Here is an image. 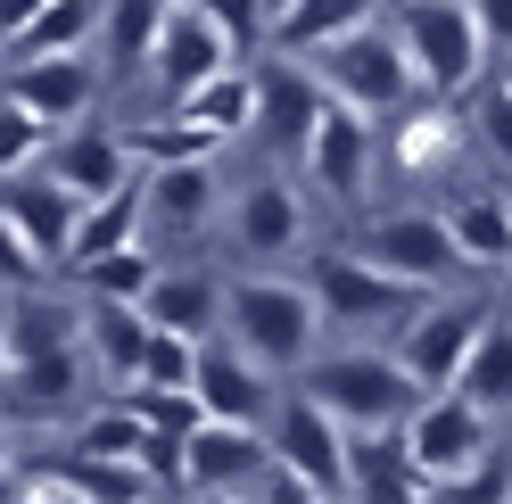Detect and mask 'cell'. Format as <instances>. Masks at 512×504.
<instances>
[{"mask_svg":"<svg viewBox=\"0 0 512 504\" xmlns=\"http://www.w3.org/2000/svg\"><path fill=\"white\" fill-rule=\"evenodd\" d=\"M223 331H232L265 372H306L314 339H323L314 281H290V273H240V281H223Z\"/></svg>","mask_w":512,"mask_h":504,"instance_id":"obj_1","label":"cell"},{"mask_svg":"<svg viewBox=\"0 0 512 504\" xmlns=\"http://www.w3.org/2000/svg\"><path fill=\"white\" fill-rule=\"evenodd\" d=\"M389 34L405 42L413 75H422L430 100H463V91H479V75H488V34H479L471 0H389Z\"/></svg>","mask_w":512,"mask_h":504,"instance_id":"obj_2","label":"cell"},{"mask_svg":"<svg viewBox=\"0 0 512 504\" xmlns=\"http://www.w3.org/2000/svg\"><path fill=\"white\" fill-rule=\"evenodd\" d=\"M331 405L347 430H397L413 405H422V381L397 364V348H339V356H306V381Z\"/></svg>","mask_w":512,"mask_h":504,"instance_id":"obj_3","label":"cell"},{"mask_svg":"<svg viewBox=\"0 0 512 504\" xmlns=\"http://www.w3.org/2000/svg\"><path fill=\"white\" fill-rule=\"evenodd\" d=\"M306 67L331 83V100L364 108V116H397V108H413V91H422V75H413L405 42L389 34V17H372V25H356V34L323 42Z\"/></svg>","mask_w":512,"mask_h":504,"instance_id":"obj_4","label":"cell"},{"mask_svg":"<svg viewBox=\"0 0 512 504\" xmlns=\"http://www.w3.org/2000/svg\"><path fill=\"white\" fill-rule=\"evenodd\" d=\"M438 290H413V281L380 273L364 248H323L314 257V306L323 323H347V331H405Z\"/></svg>","mask_w":512,"mask_h":504,"instance_id":"obj_5","label":"cell"},{"mask_svg":"<svg viewBox=\"0 0 512 504\" xmlns=\"http://www.w3.org/2000/svg\"><path fill=\"white\" fill-rule=\"evenodd\" d=\"M405 447H413V463L430 471V496L446 480H463V471H479L488 455H504L496 447V414L471 405L463 389H422V405L405 414Z\"/></svg>","mask_w":512,"mask_h":504,"instance_id":"obj_6","label":"cell"},{"mask_svg":"<svg viewBox=\"0 0 512 504\" xmlns=\"http://www.w3.org/2000/svg\"><path fill=\"white\" fill-rule=\"evenodd\" d=\"M347 248H364L380 273L413 281V290H446V281L471 273L463 248H455V224H446L438 207H389V215H372V224L347 240Z\"/></svg>","mask_w":512,"mask_h":504,"instance_id":"obj_7","label":"cell"},{"mask_svg":"<svg viewBox=\"0 0 512 504\" xmlns=\"http://www.w3.org/2000/svg\"><path fill=\"white\" fill-rule=\"evenodd\" d=\"M91 356L83 348H58V356H25L0 372V422L17 438H42V430H67L83 405H91Z\"/></svg>","mask_w":512,"mask_h":504,"instance_id":"obj_8","label":"cell"},{"mask_svg":"<svg viewBox=\"0 0 512 504\" xmlns=\"http://www.w3.org/2000/svg\"><path fill=\"white\" fill-rule=\"evenodd\" d=\"M323 108H331V83L306 67V58H290V50H273V58H256V124L248 133L265 141L273 157H306V141H314V124H323Z\"/></svg>","mask_w":512,"mask_h":504,"instance_id":"obj_9","label":"cell"},{"mask_svg":"<svg viewBox=\"0 0 512 504\" xmlns=\"http://www.w3.org/2000/svg\"><path fill=\"white\" fill-rule=\"evenodd\" d=\"M265 438H273V455L290 463L314 496H347V422L314 389H281Z\"/></svg>","mask_w":512,"mask_h":504,"instance_id":"obj_10","label":"cell"},{"mask_svg":"<svg viewBox=\"0 0 512 504\" xmlns=\"http://www.w3.org/2000/svg\"><path fill=\"white\" fill-rule=\"evenodd\" d=\"M0 91L25 100L42 124H83L108 91V58L100 50H42V58H0Z\"/></svg>","mask_w":512,"mask_h":504,"instance_id":"obj_11","label":"cell"},{"mask_svg":"<svg viewBox=\"0 0 512 504\" xmlns=\"http://www.w3.org/2000/svg\"><path fill=\"white\" fill-rule=\"evenodd\" d=\"M488 298H430L413 323L397 331V364L413 372L422 389H455V372H463V356H471V339L488 331Z\"/></svg>","mask_w":512,"mask_h":504,"instance_id":"obj_12","label":"cell"},{"mask_svg":"<svg viewBox=\"0 0 512 504\" xmlns=\"http://www.w3.org/2000/svg\"><path fill=\"white\" fill-rule=\"evenodd\" d=\"M281 372H265L232 331H215V339H199V372H190V389H199V405L215 422H248V430H265L273 422V405H281Z\"/></svg>","mask_w":512,"mask_h":504,"instance_id":"obj_13","label":"cell"},{"mask_svg":"<svg viewBox=\"0 0 512 504\" xmlns=\"http://www.w3.org/2000/svg\"><path fill=\"white\" fill-rule=\"evenodd\" d=\"M372 157H380L372 116H364V108H347V100H331L298 166H306V182H314L331 207H356V199H364V182H372Z\"/></svg>","mask_w":512,"mask_h":504,"instance_id":"obj_14","label":"cell"},{"mask_svg":"<svg viewBox=\"0 0 512 504\" xmlns=\"http://www.w3.org/2000/svg\"><path fill=\"white\" fill-rule=\"evenodd\" d=\"M273 438L248 422H199L182 438V496H256V471H265Z\"/></svg>","mask_w":512,"mask_h":504,"instance_id":"obj_15","label":"cell"},{"mask_svg":"<svg viewBox=\"0 0 512 504\" xmlns=\"http://www.w3.org/2000/svg\"><path fill=\"white\" fill-rule=\"evenodd\" d=\"M0 215L25 232V248H34L50 273H67V248H75V224H83V199H75L50 166H25V174L0 182Z\"/></svg>","mask_w":512,"mask_h":504,"instance_id":"obj_16","label":"cell"},{"mask_svg":"<svg viewBox=\"0 0 512 504\" xmlns=\"http://www.w3.org/2000/svg\"><path fill=\"white\" fill-rule=\"evenodd\" d=\"M223 207V174L215 157H182V166H141V215H149V240H190L207 232Z\"/></svg>","mask_w":512,"mask_h":504,"instance_id":"obj_17","label":"cell"},{"mask_svg":"<svg viewBox=\"0 0 512 504\" xmlns=\"http://www.w3.org/2000/svg\"><path fill=\"white\" fill-rule=\"evenodd\" d=\"M215 67H232V42L215 34V17L199 9V0H174L166 9V34H157L149 50V83H157V100H182V91H199Z\"/></svg>","mask_w":512,"mask_h":504,"instance_id":"obj_18","label":"cell"},{"mask_svg":"<svg viewBox=\"0 0 512 504\" xmlns=\"http://www.w3.org/2000/svg\"><path fill=\"white\" fill-rule=\"evenodd\" d=\"M42 166L67 182L75 199H108V191H124V182H141V157L124 149V133H108V124H58L50 133V149H42Z\"/></svg>","mask_w":512,"mask_h":504,"instance_id":"obj_19","label":"cell"},{"mask_svg":"<svg viewBox=\"0 0 512 504\" xmlns=\"http://www.w3.org/2000/svg\"><path fill=\"white\" fill-rule=\"evenodd\" d=\"M149 306L141 298H83V356L108 389L141 381V356H149Z\"/></svg>","mask_w":512,"mask_h":504,"instance_id":"obj_20","label":"cell"},{"mask_svg":"<svg viewBox=\"0 0 512 504\" xmlns=\"http://www.w3.org/2000/svg\"><path fill=\"white\" fill-rule=\"evenodd\" d=\"M347 496H389V504L430 496V471L413 463L405 422L397 430H347Z\"/></svg>","mask_w":512,"mask_h":504,"instance_id":"obj_21","label":"cell"},{"mask_svg":"<svg viewBox=\"0 0 512 504\" xmlns=\"http://www.w3.org/2000/svg\"><path fill=\"white\" fill-rule=\"evenodd\" d=\"M232 240L248 248V257H281V248H298V240H306V199H298L281 174L240 182V199H232Z\"/></svg>","mask_w":512,"mask_h":504,"instance_id":"obj_22","label":"cell"},{"mask_svg":"<svg viewBox=\"0 0 512 504\" xmlns=\"http://www.w3.org/2000/svg\"><path fill=\"white\" fill-rule=\"evenodd\" d=\"M58 348H83V298H58V290H9V364L25 356H58Z\"/></svg>","mask_w":512,"mask_h":504,"instance_id":"obj_23","label":"cell"},{"mask_svg":"<svg viewBox=\"0 0 512 504\" xmlns=\"http://www.w3.org/2000/svg\"><path fill=\"white\" fill-rule=\"evenodd\" d=\"M149 323L157 331H182V339H215L223 331V281L215 273H174V265H157L149 281Z\"/></svg>","mask_w":512,"mask_h":504,"instance_id":"obj_24","label":"cell"},{"mask_svg":"<svg viewBox=\"0 0 512 504\" xmlns=\"http://www.w3.org/2000/svg\"><path fill=\"white\" fill-rule=\"evenodd\" d=\"M389 0H290V9L273 17V50H290V58H314L323 42L339 34H356V25H372Z\"/></svg>","mask_w":512,"mask_h":504,"instance_id":"obj_25","label":"cell"},{"mask_svg":"<svg viewBox=\"0 0 512 504\" xmlns=\"http://www.w3.org/2000/svg\"><path fill=\"white\" fill-rule=\"evenodd\" d=\"M166 9L174 0H108L100 9V58H108V75H149V50L157 34H166Z\"/></svg>","mask_w":512,"mask_h":504,"instance_id":"obj_26","label":"cell"},{"mask_svg":"<svg viewBox=\"0 0 512 504\" xmlns=\"http://www.w3.org/2000/svg\"><path fill=\"white\" fill-rule=\"evenodd\" d=\"M174 108H182V116H199L207 133H223V141H240L248 124H256V58H232V67H215L199 91H182Z\"/></svg>","mask_w":512,"mask_h":504,"instance_id":"obj_27","label":"cell"},{"mask_svg":"<svg viewBox=\"0 0 512 504\" xmlns=\"http://www.w3.org/2000/svg\"><path fill=\"white\" fill-rule=\"evenodd\" d=\"M100 9L108 0H50L42 17H25L0 58H42V50H100Z\"/></svg>","mask_w":512,"mask_h":504,"instance_id":"obj_28","label":"cell"},{"mask_svg":"<svg viewBox=\"0 0 512 504\" xmlns=\"http://www.w3.org/2000/svg\"><path fill=\"white\" fill-rule=\"evenodd\" d=\"M455 389H463L471 405H488L496 422L512 414V314H504V306L488 314V331L471 339V356H463V372H455Z\"/></svg>","mask_w":512,"mask_h":504,"instance_id":"obj_29","label":"cell"},{"mask_svg":"<svg viewBox=\"0 0 512 504\" xmlns=\"http://www.w3.org/2000/svg\"><path fill=\"white\" fill-rule=\"evenodd\" d=\"M446 224L471 273H512V199H455Z\"/></svg>","mask_w":512,"mask_h":504,"instance_id":"obj_30","label":"cell"},{"mask_svg":"<svg viewBox=\"0 0 512 504\" xmlns=\"http://www.w3.org/2000/svg\"><path fill=\"white\" fill-rule=\"evenodd\" d=\"M133 240H149V215H141V182H124V191H108V199H83V224H75L67 265L108 257V248H133Z\"/></svg>","mask_w":512,"mask_h":504,"instance_id":"obj_31","label":"cell"},{"mask_svg":"<svg viewBox=\"0 0 512 504\" xmlns=\"http://www.w3.org/2000/svg\"><path fill=\"white\" fill-rule=\"evenodd\" d=\"M455 149H463V133H455V116H446V100L438 108H397L389 116V157H397V166L405 174H446V166H455Z\"/></svg>","mask_w":512,"mask_h":504,"instance_id":"obj_32","label":"cell"},{"mask_svg":"<svg viewBox=\"0 0 512 504\" xmlns=\"http://www.w3.org/2000/svg\"><path fill=\"white\" fill-rule=\"evenodd\" d=\"M116 133H124V149H133L141 166H182V157H215L223 149V133H207V124L182 116V108L141 116V124H116Z\"/></svg>","mask_w":512,"mask_h":504,"instance_id":"obj_33","label":"cell"},{"mask_svg":"<svg viewBox=\"0 0 512 504\" xmlns=\"http://www.w3.org/2000/svg\"><path fill=\"white\" fill-rule=\"evenodd\" d=\"M67 281H75V298H149L157 248L133 240V248H108V257H83V265H67Z\"/></svg>","mask_w":512,"mask_h":504,"instance_id":"obj_34","label":"cell"},{"mask_svg":"<svg viewBox=\"0 0 512 504\" xmlns=\"http://www.w3.org/2000/svg\"><path fill=\"white\" fill-rule=\"evenodd\" d=\"M50 133H58V124H42L25 100H9V91H0V182H9V174H25V166H42Z\"/></svg>","mask_w":512,"mask_h":504,"instance_id":"obj_35","label":"cell"},{"mask_svg":"<svg viewBox=\"0 0 512 504\" xmlns=\"http://www.w3.org/2000/svg\"><path fill=\"white\" fill-rule=\"evenodd\" d=\"M199 9L215 17V34L232 42V58H265L273 50V9L265 0H199Z\"/></svg>","mask_w":512,"mask_h":504,"instance_id":"obj_36","label":"cell"},{"mask_svg":"<svg viewBox=\"0 0 512 504\" xmlns=\"http://www.w3.org/2000/svg\"><path fill=\"white\" fill-rule=\"evenodd\" d=\"M471 124H479V141H488V157H496V166H512V83H504V75L479 91Z\"/></svg>","mask_w":512,"mask_h":504,"instance_id":"obj_37","label":"cell"},{"mask_svg":"<svg viewBox=\"0 0 512 504\" xmlns=\"http://www.w3.org/2000/svg\"><path fill=\"white\" fill-rule=\"evenodd\" d=\"M34 281H58V273L25 248V232L9 224V215H0V298H9V290H34Z\"/></svg>","mask_w":512,"mask_h":504,"instance_id":"obj_38","label":"cell"},{"mask_svg":"<svg viewBox=\"0 0 512 504\" xmlns=\"http://www.w3.org/2000/svg\"><path fill=\"white\" fill-rule=\"evenodd\" d=\"M479 34H488V50H512V0H471Z\"/></svg>","mask_w":512,"mask_h":504,"instance_id":"obj_39","label":"cell"},{"mask_svg":"<svg viewBox=\"0 0 512 504\" xmlns=\"http://www.w3.org/2000/svg\"><path fill=\"white\" fill-rule=\"evenodd\" d=\"M42 9H50V0H0V42H9L25 17H42Z\"/></svg>","mask_w":512,"mask_h":504,"instance_id":"obj_40","label":"cell"},{"mask_svg":"<svg viewBox=\"0 0 512 504\" xmlns=\"http://www.w3.org/2000/svg\"><path fill=\"white\" fill-rule=\"evenodd\" d=\"M17 447H25V438L0 422V496H9V480H17Z\"/></svg>","mask_w":512,"mask_h":504,"instance_id":"obj_41","label":"cell"},{"mask_svg":"<svg viewBox=\"0 0 512 504\" xmlns=\"http://www.w3.org/2000/svg\"><path fill=\"white\" fill-rule=\"evenodd\" d=\"M0 372H9V298H0Z\"/></svg>","mask_w":512,"mask_h":504,"instance_id":"obj_42","label":"cell"},{"mask_svg":"<svg viewBox=\"0 0 512 504\" xmlns=\"http://www.w3.org/2000/svg\"><path fill=\"white\" fill-rule=\"evenodd\" d=\"M265 9H273V17H281V9H290V0H265Z\"/></svg>","mask_w":512,"mask_h":504,"instance_id":"obj_43","label":"cell"},{"mask_svg":"<svg viewBox=\"0 0 512 504\" xmlns=\"http://www.w3.org/2000/svg\"><path fill=\"white\" fill-rule=\"evenodd\" d=\"M504 83H512V67H504Z\"/></svg>","mask_w":512,"mask_h":504,"instance_id":"obj_44","label":"cell"},{"mask_svg":"<svg viewBox=\"0 0 512 504\" xmlns=\"http://www.w3.org/2000/svg\"><path fill=\"white\" fill-rule=\"evenodd\" d=\"M504 314H512V298H504Z\"/></svg>","mask_w":512,"mask_h":504,"instance_id":"obj_45","label":"cell"},{"mask_svg":"<svg viewBox=\"0 0 512 504\" xmlns=\"http://www.w3.org/2000/svg\"><path fill=\"white\" fill-rule=\"evenodd\" d=\"M504 422H512V414H504Z\"/></svg>","mask_w":512,"mask_h":504,"instance_id":"obj_46","label":"cell"}]
</instances>
